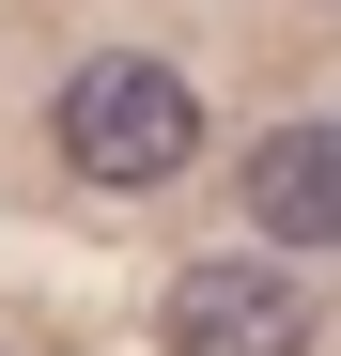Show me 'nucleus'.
Masks as SVG:
<instances>
[{
	"label": "nucleus",
	"instance_id": "f257e3e1",
	"mask_svg": "<svg viewBox=\"0 0 341 356\" xmlns=\"http://www.w3.org/2000/svg\"><path fill=\"white\" fill-rule=\"evenodd\" d=\"M63 155L93 186H170V170L202 155V93L170 63H78L63 78Z\"/></svg>",
	"mask_w": 341,
	"mask_h": 356
},
{
	"label": "nucleus",
	"instance_id": "f03ea898",
	"mask_svg": "<svg viewBox=\"0 0 341 356\" xmlns=\"http://www.w3.org/2000/svg\"><path fill=\"white\" fill-rule=\"evenodd\" d=\"M155 341L170 356H310L326 325H310V294L279 279V264H233V248H217V264H187V279L155 294Z\"/></svg>",
	"mask_w": 341,
	"mask_h": 356
},
{
	"label": "nucleus",
	"instance_id": "7ed1b4c3",
	"mask_svg": "<svg viewBox=\"0 0 341 356\" xmlns=\"http://www.w3.org/2000/svg\"><path fill=\"white\" fill-rule=\"evenodd\" d=\"M233 202H248L264 248H341V124H279V140H248Z\"/></svg>",
	"mask_w": 341,
	"mask_h": 356
}]
</instances>
